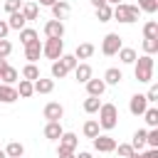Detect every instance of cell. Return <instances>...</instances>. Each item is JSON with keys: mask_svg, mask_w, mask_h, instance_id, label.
Segmentation results:
<instances>
[{"mask_svg": "<svg viewBox=\"0 0 158 158\" xmlns=\"http://www.w3.org/2000/svg\"><path fill=\"white\" fill-rule=\"evenodd\" d=\"M143 52L153 57V54L158 52V40H143Z\"/></svg>", "mask_w": 158, "mask_h": 158, "instance_id": "74e56055", "label": "cell"}, {"mask_svg": "<svg viewBox=\"0 0 158 158\" xmlns=\"http://www.w3.org/2000/svg\"><path fill=\"white\" fill-rule=\"evenodd\" d=\"M99 128H106V131H111L116 123H118V109L114 106V104H101V109H99Z\"/></svg>", "mask_w": 158, "mask_h": 158, "instance_id": "7a4b0ae2", "label": "cell"}, {"mask_svg": "<svg viewBox=\"0 0 158 158\" xmlns=\"http://www.w3.org/2000/svg\"><path fill=\"white\" fill-rule=\"evenodd\" d=\"M96 20H99V22H109V20H111V5L96 7Z\"/></svg>", "mask_w": 158, "mask_h": 158, "instance_id": "836d02e7", "label": "cell"}, {"mask_svg": "<svg viewBox=\"0 0 158 158\" xmlns=\"http://www.w3.org/2000/svg\"><path fill=\"white\" fill-rule=\"evenodd\" d=\"M74 158H91V153H89V151H81V153H79V156H74Z\"/></svg>", "mask_w": 158, "mask_h": 158, "instance_id": "7dc6e473", "label": "cell"}, {"mask_svg": "<svg viewBox=\"0 0 158 158\" xmlns=\"http://www.w3.org/2000/svg\"><path fill=\"white\" fill-rule=\"evenodd\" d=\"M67 74H69V72L64 69V64H62L59 59L52 62V77H54V79H62V77H67Z\"/></svg>", "mask_w": 158, "mask_h": 158, "instance_id": "d590c367", "label": "cell"}, {"mask_svg": "<svg viewBox=\"0 0 158 158\" xmlns=\"http://www.w3.org/2000/svg\"><path fill=\"white\" fill-rule=\"evenodd\" d=\"M141 158H158V148H151V151L141 153Z\"/></svg>", "mask_w": 158, "mask_h": 158, "instance_id": "ee69618b", "label": "cell"}, {"mask_svg": "<svg viewBox=\"0 0 158 158\" xmlns=\"http://www.w3.org/2000/svg\"><path fill=\"white\" fill-rule=\"evenodd\" d=\"M57 156H59V158H74L72 151H62V148H57Z\"/></svg>", "mask_w": 158, "mask_h": 158, "instance_id": "f6af8a7d", "label": "cell"}, {"mask_svg": "<svg viewBox=\"0 0 158 158\" xmlns=\"http://www.w3.org/2000/svg\"><path fill=\"white\" fill-rule=\"evenodd\" d=\"M143 118H146V123H148L151 128H156V126H158V109H156V106H148V109L143 111Z\"/></svg>", "mask_w": 158, "mask_h": 158, "instance_id": "484cf974", "label": "cell"}, {"mask_svg": "<svg viewBox=\"0 0 158 158\" xmlns=\"http://www.w3.org/2000/svg\"><path fill=\"white\" fill-rule=\"evenodd\" d=\"M0 79H2V84H10L12 86V81H17V69H12L10 64L0 72Z\"/></svg>", "mask_w": 158, "mask_h": 158, "instance_id": "4316f807", "label": "cell"}, {"mask_svg": "<svg viewBox=\"0 0 158 158\" xmlns=\"http://www.w3.org/2000/svg\"><path fill=\"white\" fill-rule=\"evenodd\" d=\"M143 37L146 40H158V22L156 20H148L143 25Z\"/></svg>", "mask_w": 158, "mask_h": 158, "instance_id": "44dd1931", "label": "cell"}, {"mask_svg": "<svg viewBox=\"0 0 158 158\" xmlns=\"http://www.w3.org/2000/svg\"><path fill=\"white\" fill-rule=\"evenodd\" d=\"M91 54H94V44H89V42H81V44L77 47V52H74L77 59H89Z\"/></svg>", "mask_w": 158, "mask_h": 158, "instance_id": "7402d4cb", "label": "cell"}, {"mask_svg": "<svg viewBox=\"0 0 158 158\" xmlns=\"http://www.w3.org/2000/svg\"><path fill=\"white\" fill-rule=\"evenodd\" d=\"M59 62L64 64V69H67V72H72V69H77V64H79L74 54H62V57H59Z\"/></svg>", "mask_w": 158, "mask_h": 158, "instance_id": "e575fe53", "label": "cell"}, {"mask_svg": "<svg viewBox=\"0 0 158 158\" xmlns=\"http://www.w3.org/2000/svg\"><path fill=\"white\" fill-rule=\"evenodd\" d=\"M20 12H22V15H25V20L30 22V20H37L40 7H37V2H27V5H22V7H20Z\"/></svg>", "mask_w": 158, "mask_h": 158, "instance_id": "d6986e66", "label": "cell"}, {"mask_svg": "<svg viewBox=\"0 0 158 158\" xmlns=\"http://www.w3.org/2000/svg\"><path fill=\"white\" fill-rule=\"evenodd\" d=\"M22 77H25L27 81H37V79H40V69H37L35 64H27V67L22 69Z\"/></svg>", "mask_w": 158, "mask_h": 158, "instance_id": "d6a6232c", "label": "cell"}, {"mask_svg": "<svg viewBox=\"0 0 158 158\" xmlns=\"http://www.w3.org/2000/svg\"><path fill=\"white\" fill-rule=\"evenodd\" d=\"M118 49H121V37H118L116 32H109V35L104 37V42H101V52H104L106 57H114Z\"/></svg>", "mask_w": 158, "mask_h": 158, "instance_id": "5b68a950", "label": "cell"}, {"mask_svg": "<svg viewBox=\"0 0 158 158\" xmlns=\"http://www.w3.org/2000/svg\"><path fill=\"white\" fill-rule=\"evenodd\" d=\"M138 10H143V12H148V15H153L156 10H158V0H138V5H136Z\"/></svg>", "mask_w": 158, "mask_h": 158, "instance_id": "1f68e13d", "label": "cell"}, {"mask_svg": "<svg viewBox=\"0 0 158 158\" xmlns=\"http://www.w3.org/2000/svg\"><path fill=\"white\" fill-rule=\"evenodd\" d=\"M136 67H133V74H136V79L138 81H151L153 79V57L151 54H143V57H136V62H133Z\"/></svg>", "mask_w": 158, "mask_h": 158, "instance_id": "6da1fadb", "label": "cell"}, {"mask_svg": "<svg viewBox=\"0 0 158 158\" xmlns=\"http://www.w3.org/2000/svg\"><path fill=\"white\" fill-rule=\"evenodd\" d=\"M44 35H47V40H62L64 37V25L59 20H49L44 25Z\"/></svg>", "mask_w": 158, "mask_h": 158, "instance_id": "ba28073f", "label": "cell"}, {"mask_svg": "<svg viewBox=\"0 0 158 158\" xmlns=\"http://www.w3.org/2000/svg\"><path fill=\"white\" fill-rule=\"evenodd\" d=\"M118 2H121V0H106V5H114V7H116Z\"/></svg>", "mask_w": 158, "mask_h": 158, "instance_id": "f907efd6", "label": "cell"}, {"mask_svg": "<svg viewBox=\"0 0 158 158\" xmlns=\"http://www.w3.org/2000/svg\"><path fill=\"white\" fill-rule=\"evenodd\" d=\"M54 2H57V0H40V5H47V7H52Z\"/></svg>", "mask_w": 158, "mask_h": 158, "instance_id": "c3c4849f", "label": "cell"}, {"mask_svg": "<svg viewBox=\"0 0 158 158\" xmlns=\"http://www.w3.org/2000/svg\"><path fill=\"white\" fill-rule=\"evenodd\" d=\"M138 12L141 10L136 5H126V2H118L116 7H111V17L118 20V22H126V25L128 22H136L138 20Z\"/></svg>", "mask_w": 158, "mask_h": 158, "instance_id": "3957f363", "label": "cell"}, {"mask_svg": "<svg viewBox=\"0 0 158 158\" xmlns=\"http://www.w3.org/2000/svg\"><path fill=\"white\" fill-rule=\"evenodd\" d=\"M32 94H35V86H32V81L22 79V81H20V89H17V96L27 99V96H32Z\"/></svg>", "mask_w": 158, "mask_h": 158, "instance_id": "4dcf8cb0", "label": "cell"}, {"mask_svg": "<svg viewBox=\"0 0 158 158\" xmlns=\"http://www.w3.org/2000/svg\"><path fill=\"white\" fill-rule=\"evenodd\" d=\"M25 22H27V20H25L22 12H12V15L7 17V27H10V30H17V32L25 30Z\"/></svg>", "mask_w": 158, "mask_h": 158, "instance_id": "2e32d148", "label": "cell"}, {"mask_svg": "<svg viewBox=\"0 0 158 158\" xmlns=\"http://www.w3.org/2000/svg\"><path fill=\"white\" fill-rule=\"evenodd\" d=\"M143 146H146V131H143V128H138V131L133 133V141H131V148H133V151H141Z\"/></svg>", "mask_w": 158, "mask_h": 158, "instance_id": "f1b7e54d", "label": "cell"}, {"mask_svg": "<svg viewBox=\"0 0 158 158\" xmlns=\"http://www.w3.org/2000/svg\"><path fill=\"white\" fill-rule=\"evenodd\" d=\"M10 52H12L10 40H0V59H7V57H10Z\"/></svg>", "mask_w": 158, "mask_h": 158, "instance_id": "ab89813d", "label": "cell"}, {"mask_svg": "<svg viewBox=\"0 0 158 158\" xmlns=\"http://www.w3.org/2000/svg\"><path fill=\"white\" fill-rule=\"evenodd\" d=\"M114 151H118V156H121V158H131V156L136 153V151L131 148V143H121V146H116Z\"/></svg>", "mask_w": 158, "mask_h": 158, "instance_id": "f35d334b", "label": "cell"}, {"mask_svg": "<svg viewBox=\"0 0 158 158\" xmlns=\"http://www.w3.org/2000/svg\"><path fill=\"white\" fill-rule=\"evenodd\" d=\"M116 54H118V59H121L123 64H133V62H136V49H131V47H121Z\"/></svg>", "mask_w": 158, "mask_h": 158, "instance_id": "603a6c76", "label": "cell"}, {"mask_svg": "<svg viewBox=\"0 0 158 158\" xmlns=\"http://www.w3.org/2000/svg\"><path fill=\"white\" fill-rule=\"evenodd\" d=\"M91 143H94V151H99V153H111L116 148V141L111 136H101V133L96 138H91Z\"/></svg>", "mask_w": 158, "mask_h": 158, "instance_id": "8992f818", "label": "cell"}, {"mask_svg": "<svg viewBox=\"0 0 158 158\" xmlns=\"http://www.w3.org/2000/svg\"><path fill=\"white\" fill-rule=\"evenodd\" d=\"M20 96H17V89L15 86H10V84H0V101L2 104H12V101H17Z\"/></svg>", "mask_w": 158, "mask_h": 158, "instance_id": "7c38bea8", "label": "cell"}, {"mask_svg": "<svg viewBox=\"0 0 158 158\" xmlns=\"http://www.w3.org/2000/svg\"><path fill=\"white\" fill-rule=\"evenodd\" d=\"M7 32H10L7 22H5V20H0V40H5V37H7Z\"/></svg>", "mask_w": 158, "mask_h": 158, "instance_id": "7bdbcfd3", "label": "cell"}, {"mask_svg": "<svg viewBox=\"0 0 158 158\" xmlns=\"http://www.w3.org/2000/svg\"><path fill=\"white\" fill-rule=\"evenodd\" d=\"M77 146H79V138H77V133H72V131H64L62 136H59V148L62 151H77Z\"/></svg>", "mask_w": 158, "mask_h": 158, "instance_id": "9c48e42d", "label": "cell"}, {"mask_svg": "<svg viewBox=\"0 0 158 158\" xmlns=\"http://www.w3.org/2000/svg\"><path fill=\"white\" fill-rule=\"evenodd\" d=\"M42 54L47 57V59H59L62 54H64V42L62 40H47L44 44H42Z\"/></svg>", "mask_w": 158, "mask_h": 158, "instance_id": "277c9868", "label": "cell"}, {"mask_svg": "<svg viewBox=\"0 0 158 158\" xmlns=\"http://www.w3.org/2000/svg\"><path fill=\"white\" fill-rule=\"evenodd\" d=\"M5 67H7V59H0V72H2Z\"/></svg>", "mask_w": 158, "mask_h": 158, "instance_id": "681fc988", "label": "cell"}, {"mask_svg": "<svg viewBox=\"0 0 158 158\" xmlns=\"http://www.w3.org/2000/svg\"><path fill=\"white\" fill-rule=\"evenodd\" d=\"M40 54H42V44H40V40L25 47V59H30V64H35V62L40 59Z\"/></svg>", "mask_w": 158, "mask_h": 158, "instance_id": "5bb4252c", "label": "cell"}, {"mask_svg": "<svg viewBox=\"0 0 158 158\" xmlns=\"http://www.w3.org/2000/svg\"><path fill=\"white\" fill-rule=\"evenodd\" d=\"M20 7H22V0H5V10L12 15V12H20Z\"/></svg>", "mask_w": 158, "mask_h": 158, "instance_id": "60d3db41", "label": "cell"}, {"mask_svg": "<svg viewBox=\"0 0 158 158\" xmlns=\"http://www.w3.org/2000/svg\"><path fill=\"white\" fill-rule=\"evenodd\" d=\"M20 42H22L25 47H27V44H32V42H37V32H35V30H27V27H25V30H20Z\"/></svg>", "mask_w": 158, "mask_h": 158, "instance_id": "f546056e", "label": "cell"}, {"mask_svg": "<svg viewBox=\"0 0 158 158\" xmlns=\"http://www.w3.org/2000/svg\"><path fill=\"white\" fill-rule=\"evenodd\" d=\"M146 109H148L146 94H133V96H131V104H128V111H131L133 116H143Z\"/></svg>", "mask_w": 158, "mask_h": 158, "instance_id": "52a82bcc", "label": "cell"}, {"mask_svg": "<svg viewBox=\"0 0 158 158\" xmlns=\"http://www.w3.org/2000/svg\"><path fill=\"white\" fill-rule=\"evenodd\" d=\"M91 5L94 7H101V5H106V0H91Z\"/></svg>", "mask_w": 158, "mask_h": 158, "instance_id": "bcb514c9", "label": "cell"}, {"mask_svg": "<svg viewBox=\"0 0 158 158\" xmlns=\"http://www.w3.org/2000/svg\"><path fill=\"white\" fill-rule=\"evenodd\" d=\"M74 77H77V81H79V84H86V81L91 79V67H89V64H77Z\"/></svg>", "mask_w": 158, "mask_h": 158, "instance_id": "e0dca14e", "label": "cell"}, {"mask_svg": "<svg viewBox=\"0 0 158 158\" xmlns=\"http://www.w3.org/2000/svg\"><path fill=\"white\" fill-rule=\"evenodd\" d=\"M0 158H7V156H5V151H0Z\"/></svg>", "mask_w": 158, "mask_h": 158, "instance_id": "816d5d0a", "label": "cell"}, {"mask_svg": "<svg viewBox=\"0 0 158 158\" xmlns=\"http://www.w3.org/2000/svg\"><path fill=\"white\" fill-rule=\"evenodd\" d=\"M22 153H25V146L17 143V141L7 143V148H5V156H7V158H22Z\"/></svg>", "mask_w": 158, "mask_h": 158, "instance_id": "ffe728a7", "label": "cell"}, {"mask_svg": "<svg viewBox=\"0 0 158 158\" xmlns=\"http://www.w3.org/2000/svg\"><path fill=\"white\" fill-rule=\"evenodd\" d=\"M64 116V109H62V104H57V101H49L47 106H44V118L47 121H59Z\"/></svg>", "mask_w": 158, "mask_h": 158, "instance_id": "30bf717a", "label": "cell"}, {"mask_svg": "<svg viewBox=\"0 0 158 158\" xmlns=\"http://www.w3.org/2000/svg\"><path fill=\"white\" fill-rule=\"evenodd\" d=\"M121 79H123V74H121V69H116V67L106 69V74H104V84H118Z\"/></svg>", "mask_w": 158, "mask_h": 158, "instance_id": "cb8c5ba5", "label": "cell"}, {"mask_svg": "<svg viewBox=\"0 0 158 158\" xmlns=\"http://www.w3.org/2000/svg\"><path fill=\"white\" fill-rule=\"evenodd\" d=\"M32 86H35V91H37V94H49V91L54 89V81H52V79H42V77H40L37 81H32Z\"/></svg>", "mask_w": 158, "mask_h": 158, "instance_id": "ac0fdd59", "label": "cell"}, {"mask_svg": "<svg viewBox=\"0 0 158 158\" xmlns=\"http://www.w3.org/2000/svg\"><path fill=\"white\" fill-rule=\"evenodd\" d=\"M146 101H148V104H156V101H158V84H153V86L148 89V94H146Z\"/></svg>", "mask_w": 158, "mask_h": 158, "instance_id": "b9f144b4", "label": "cell"}, {"mask_svg": "<svg viewBox=\"0 0 158 158\" xmlns=\"http://www.w3.org/2000/svg\"><path fill=\"white\" fill-rule=\"evenodd\" d=\"M99 109H101L99 96H89V99H84V111H86V114H96Z\"/></svg>", "mask_w": 158, "mask_h": 158, "instance_id": "83f0119b", "label": "cell"}, {"mask_svg": "<svg viewBox=\"0 0 158 158\" xmlns=\"http://www.w3.org/2000/svg\"><path fill=\"white\" fill-rule=\"evenodd\" d=\"M81 131H84L86 138H96V136H99V121H96V118H89V121L84 123Z\"/></svg>", "mask_w": 158, "mask_h": 158, "instance_id": "d4e9b609", "label": "cell"}, {"mask_svg": "<svg viewBox=\"0 0 158 158\" xmlns=\"http://www.w3.org/2000/svg\"><path fill=\"white\" fill-rule=\"evenodd\" d=\"M86 91H89V96H101V94L106 91L104 79H89V81H86Z\"/></svg>", "mask_w": 158, "mask_h": 158, "instance_id": "9a60e30c", "label": "cell"}, {"mask_svg": "<svg viewBox=\"0 0 158 158\" xmlns=\"http://www.w3.org/2000/svg\"><path fill=\"white\" fill-rule=\"evenodd\" d=\"M131 158H141V153H133V156H131Z\"/></svg>", "mask_w": 158, "mask_h": 158, "instance_id": "f5cc1de1", "label": "cell"}, {"mask_svg": "<svg viewBox=\"0 0 158 158\" xmlns=\"http://www.w3.org/2000/svg\"><path fill=\"white\" fill-rule=\"evenodd\" d=\"M146 146H151V148H158V128H151V131H146Z\"/></svg>", "mask_w": 158, "mask_h": 158, "instance_id": "8d00e7d4", "label": "cell"}, {"mask_svg": "<svg viewBox=\"0 0 158 158\" xmlns=\"http://www.w3.org/2000/svg\"><path fill=\"white\" fill-rule=\"evenodd\" d=\"M69 12H72V7H69L67 0H57V2L52 5V15H54V20H59V22H62Z\"/></svg>", "mask_w": 158, "mask_h": 158, "instance_id": "8fae6325", "label": "cell"}, {"mask_svg": "<svg viewBox=\"0 0 158 158\" xmlns=\"http://www.w3.org/2000/svg\"><path fill=\"white\" fill-rule=\"evenodd\" d=\"M62 133H64V131H62L59 121H47V126H44V138H49V141H59Z\"/></svg>", "mask_w": 158, "mask_h": 158, "instance_id": "4fadbf2b", "label": "cell"}]
</instances>
